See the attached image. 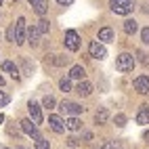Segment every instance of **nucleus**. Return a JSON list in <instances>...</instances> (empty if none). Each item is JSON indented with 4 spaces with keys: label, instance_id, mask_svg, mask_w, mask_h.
<instances>
[{
    "label": "nucleus",
    "instance_id": "nucleus-21",
    "mask_svg": "<svg viewBox=\"0 0 149 149\" xmlns=\"http://www.w3.org/2000/svg\"><path fill=\"white\" fill-rule=\"evenodd\" d=\"M59 88H61L63 93H69L72 91V78H61V80H59Z\"/></svg>",
    "mask_w": 149,
    "mask_h": 149
},
{
    "label": "nucleus",
    "instance_id": "nucleus-41",
    "mask_svg": "<svg viewBox=\"0 0 149 149\" xmlns=\"http://www.w3.org/2000/svg\"><path fill=\"white\" fill-rule=\"evenodd\" d=\"M29 2H32V0H29Z\"/></svg>",
    "mask_w": 149,
    "mask_h": 149
},
{
    "label": "nucleus",
    "instance_id": "nucleus-9",
    "mask_svg": "<svg viewBox=\"0 0 149 149\" xmlns=\"http://www.w3.org/2000/svg\"><path fill=\"white\" fill-rule=\"evenodd\" d=\"M27 109H29V118H32L36 124H42V109H40V105L34 103V101H29Z\"/></svg>",
    "mask_w": 149,
    "mask_h": 149
},
{
    "label": "nucleus",
    "instance_id": "nucleus-17",
    "mask_svg": "<svg viewBox=\"0 0 149 149\" xmlns=\"http://www.w3.org/2000/svg\"><path fill=\"white\" fill-rule=\"evenodd\" d=\"M136 29H139V25H136L134 19H126V21H124V32H126L128 36H134Z\"/></svg>",
    "mask_w": 149,
    "mask_h": 149
},
{
    "label": "nucleus",
    "instance_id": "nucleus-25",
    "mask_svg": "<svg viewBox=\"0 0 149 149\" xmlns=\"http://www.w3.org/2000/svg\"><path fill=\"white\" fill-rule=\"evenodd\" d=\"M38 29L42 32V36L48 34V21H46V19H40V21H38Z\"/></svg>",
    "mask_w": 149,
    "mask_h": 149
},
{
    "label": "nucleus",
    "instance_id": "nucleus-32",
    "mask_svg": "<svg viewBox=\"0 0 149 149\" xmlns=\"http://www.w3.org/2000/svg\"><path fill=\"white\" fill-rule=\"evenodd\" d=\"M78 143H80V141H78V139H74V136L67 139V145H69V147H78Z\"/></svg>",
    "mask_w": 149,
    "mask_h": 149
},
{
    "label": "nucleus",
    "instance_id": "nucleus-3",
    "mask_svg": "<svg viewBox=\"0 0 149 149\" xmlns=\"http://www.w3.org/2000/svg\"><path fill=\"white\" fill-rule=\"evenodd\" d=\"M63 44H65L67 51L76 53L78 48H80V36H78V32H74V29H67V32H65V40H63Z\"/></svg>",
    "mask_w": 149,
    "mask_h": 149
},
{
    "label": "nucleus",
    "instance_id": "nucleus-14",
    "mask_svg": "<svg viewBox=\"0 0 149 149\" xmlns=\"http://www.w3.org/2000/svg\"><path fill=\"white\" fill-rule=\"evenodd\" d=\"M84 76H86V72H84L82 65H74L72 72H69V78H72V80H84Z\"/></svg>",
    "mask_w": 149,
    "mask_h": 149
},
{
    "label": "nucleus",
    "instance_id": "nucleus-31",
    "mask_svg": "<svg viewBox=\"0 0 149 149\" xmlns=\"http://www.w3.org/2000/svg\"><path fill=\"white\" fill-rule=\"evenodd\" d=\"M23 69H25V74L29 76V74H32V69H34V65H29V61H23Z\"/></svg>",
    "mask_w": 149,
    "mask_h": 149
},
{
    "label": "nucleus",
    "instance_id": "nucleus-39",
    "mask_svg": "<svg viewBox=\"0 0 149 149\" xmlns=\"http://www.w3.org/2000/svg\"><path fill=\"white\" fill-rule=\"evenodd\" d=\"M2 2H4V0H0V6H2Z\"/></svg>",
    "mask_w": 149,
    "mask_h": 149
},
{
    "label": "nucleus",
    "instance_id": "nucleus-38",
    "mask_svg": "<svg viewBox=\"0 0 149 149\" xmlns=\"http://www.w3.org/2000/svg\"><path fill=\"white\" fill-rule=\"evenodd\" d=\"M2 122H4V116H2V113H0V124H2Z\"/></svg>",
    "mask_w": 149,
    "mask_h": 149
},
{
    "label": "nucleus",
    "instance_id": "nucleus-37",
    "mask_svg": "<svg viewBox=\"0 0 149 149\" xmlns=\"http://www.w3.org/2000/svg\"><path fill=\"white\" fill-rule=\"evenodd\" d=\"M0 86H4V78L2 76H0Z\"/></svg>",
    "mask_w": 149,
    "mask_h": 149
},
{
    "label": "nucleus",
    "instance_id": "nucleus-2",
    "mask_svg": "<svg viewBox=\"0 0 149 149\" xmlns=\"http://www.w3.org/2000/svg\"><path fill=\"white\" fill-rule=\"evenodd\" d=\"M132 67H134V57L130 53H122L116 59V69L118 72H132Z\"/></svg>",
    "mask_w": 149,
    "mask_h": 149
},
{
    "label": "nucleus",
    "instance_id": "nucleus-10",
    "mask_svg": "<svg viewBox=\"0 0 149 149\" xmlns=\"http://www.w3.org/2000/svg\"><path fill=\"white\" fill-rule=\"evenodd\" d=\"M48 126H51L55 132H59V134L65 132V122L59 116H48Z\"/></svg>",
    "mask_w": 149,
    "mask_h": 149
},
{
    "label": "nucleus",
    "instance_id": "nucleus-29",
    "mask_svg": "<svg viewBox=\"0 0 149 149\" xmlns=\"http://www.w3.org/2000/svg\"><path fill=\"white\" fill-rule=\"evenodd\" d=\"M116 124H118V126H124V124H126V116H124V113H118V116H116Z\"/></svg>",
    "mask_w": 149,
    "mask_h": 149
},
{
    "label": "nucleus",
    "instance_id": "nucleus-36",
    "mask_svg": "<svg viewBox=\"0 0 149 149\" xmlns=\"http://www.w3.org/2000/svg\"><path fill=\"white\" fill-rule=\"evenodd\" d=\"M143 139H145V141H147V143H149V130H147V132H145V134H143Z\"/></svg>",
    "mask_w": 149,
    "mask_h": 149
},
{
    "label": "nucleus",
    "instance_id": "nucleus-23",
    "mask_svg": "<svg viewBox=\"0 0 149 149\" xmlns=\"http://www.w3.org/2000/svg\"><path fill=\"white\" fill-rule=\"evenodd\" d=\"M55 57H57V59H51L55 65H67V63H69V57H65V55H55Z\"/></svg>",
    "mask_w": 149,
    "mask_h": 149
},
{
    "label": "nucleus",
    "instance_id": "nucleus-24",
    "mask_svg": "<svg viewBox=\"0 0 149 149\" xmlns=\"http://www.w3.org/2000/svg\"><path fill=\"white\" fill-rule=\"evenodd\" d=\"M36 149H51V145H48V141H44L42 136L36 139Z\"/></svg>",
    "mask_w": 149,
    "mask_h": 149
},
{
    "label": "nucleus",
    "instance_id": "nucleus-15",
    "mask_svg": "<svg viewBox=\"0 0 149 149\" xmlns=\"http://www.w3.org/2000/svg\"><path fill=\"white\" fill-rule=\"evenodd\" d=\"M2 72H8L15 80L19 78V69H17V65H15L13 61H2Z\"/></svg>",
    "mask_w": 149,
    "mask_h": 149
},
{
    "label": "nucleus",
    "instance_id": "nucleus-6",
    "mask_svg": "<svg viewBox=\"0 0 149 149\" xmlns=\"http://www.w3.org/2000/svg\"><path fill=\"white\" fill-rule=\"evenodd\" d=\"M59 109H61L63 113H69V116H78V113L84 111V107L78 105V103H74V101H63L61 105H59Z\"/></svg>",
    "mask_w": 149,
    "mask_h": 149
},
{
    "label": "nucleus",
    "instance_id": "nucleus-5",
    "mask_svg": "<svg viewBox=\"0 0 149 149\" xmlns=\"http://www.w3.org/2000/svg\"><path fill=\"white\" fill-rule=\"evenodd\" d=\"M23 42H25V19L19 17L17 23H15V44L21 46Z\"/></svg>",
    "mask_w": 149,
    "mask_h": 149
},
{
    "label": "nucleus",
    "instance_id": "nucleus-35",
    "mask_svg": "<svg viewBox=\"0 0 149 149\" xmlns=\"http://www.w3.org/2000/svg\"><path fill=\"white\" fill-rule=\"evenodd\" d=\"M57 2H59V4H63V6H69V4L74 2V0H57Z\"/></svg>",
    "mask_w": 149,
    "mask_h": 149
},
{
    "label": "nucleus",
    "instance_id": "nucleus-7",
    "mask_svg": "<svg viewBox=\"0 0 149 149\" xmlns=\"http://www.w3.org/2000/svg\"><path fill=\"white\" fill-rule=\"evenodd\" d=\"M134 91L136 93H141V95H147L149 93V76H139L134 78Z\"/></svg>",
    "mask_w": 149,
    "mask_h": 149
},
{
    "label": "nucleus",
    "instance_id": "nucleus-1",
    "mask_svg": "<svg viewBox=\"0 0 149 149\" xmlns=\"http://www.w3.org/2000/svg\"><path fill=\"white\" fill-rule=\"evenodd\" d=\"M109 6L116 15H128L132 13V8L136 6L134 0H109Z\"/></svg>",
    "mask_w": 149,
    "mask_h": 149
},
{
    "label": "nucleus",
    "instance_id": "nucleus-30",
    "mask_svg": "<svg viewBox=\"0 0 149 149\" xmlns=\"http://www.w3.org/2000/svg\"><path fill=\"white\" fill-rule=\"evenodd\" d=\"M103 149H122V147L118 145L116 141H109V143H105V147H103Z\"/></svg>",
    "mask_w": 149,
    "mask_h": 149
},
{
    "label": "nucleus",
    "instance_id": "nucleus-4",
    "mask_svg": "<svg viewBox=\"0 0 149 149\" xmlns=\"http://www.w3.org/2000/svg\"><path fill=\"white\" fill-rule=\"evenodd\" d=\"M88 53H91L93 59H105L107 57V51H105V46L101 44V40H93L91 44H88Z\"/></svg>",
    "mask_w": 149,
    "mask_h": 149
},
{
    "label": "nucleus",
    "instance_id": "nucleus-33",
    "mask_svg": "<svg viewBox=\"0 0 149 149\" xmlns=\"http://www.w3.org/2000/svg\"><path fill=\"white\" fill-rule=\"evenodd\" d=\"M139 57H141V63H143V65H149V57H147V55L139 53Z\"/></svg>",
    "mask_w": 149,
    "mask_h": 149
},
{
    "label": "nucleus",
    "instance_id": "nucleus-8",
    "mask_svg": "<svg viewBox=\"0 0 149 149\" xmlns=\"http://www.w3.org/2000/svg\"><path fill=\"white\" fill-rule=\"evenodd\" d=\"M21 130L25 134H29V136H34V139L40 136V132H38V128H36V122L32 118H29V120H21Z\"/></svg>",
    "mask_w": 149,
    "mask_h": 149
},
{
    "label": "nucleus",
    "instance_id": "nucleus-19",
    "mask_svg": "<svg viewBox=\"0 0 149 149\" xmlns=\"http://www.w3.org/2000/svg\"><path fill=\"white\" fill-rule=\"evenodd\" d=\"M107 120H109V113H107V109H103V107H101V109H99V111L95 113V122H97V124H105Z\"/></svg>",
    "mask_w": 149,
    "mask_h": 149
},
{
    "label": "nucleus",
    "instance_id": "nucleus-27",
    "mask_svg": "<svg viewBox=\"0 0 149 149\" xmlns=\"http://www.w3.org/2000/svg\"><path fill=\"white\" fill-rule=\"evenodd\" d=\"M6 40H11V42H15V23L6 29Z\"/></svg>",
    "mask_w": 149,
    "mask_h": 149
},
{
    "label": "nucleus",
    "instance_id": "nucleus-22",
    "mask_svg": "<svg viewBox=\"0 0 149 149\" xmlns=\"http://www.w3.org/2000/svg\"><path fill=\"white\" fill-rule=\"evenodd\" d=\"M42 105H44L46 109H53V107L57 105V101H55V97H51V95H46V97L42 99Z\"/></svg>",
    "mask_w": 149,
    "mask_h": 149
},
{
    "label": "nucleus",
    "instance_id": "nucleus-26",
    "mask_svg": "<svg viewBox=\"0 0 149 149\" xmlns=\"http://www.w3.org/2000/svg\"><path fill=\"white\" fill-rule=\"evenodd\" d=\"M141 40H143V44H149V27L141 29Z\"/></svg>",
    "mask_w": 149,
    "mask_h": 149
},
{
    "label": "nucleus",
    "instance_id": "nucleus-16",
    "mask_svg": "<svg viewBox=\"0 0 149 149\" xmlns=\"http://www.w3.org/2000/svg\"><path fill=\"white\" fill-rule=\"evenodd\" d=\"M99 40H101V42H111V40H113V29H111V27L99 29Z\"/></svg>",
    "mask_w": 149,
    "mask_h": 149
},
{
    "label": "nucleus",
    "instance_id": "nucleus-28",
    "mask_svg": "<svg viewBox=\"0 0 149 149\" xmlns=\"http://www.w3.org/2000/svg\"><path fill=\"white\" fill-rule=\"evenodd\" d=\"M8 101H11V99H8V95L6 93H2V91H0V107H4Z\"/></svg>",
    "mask_w": 149,
    "mask_h": 149
},
{
    "label": "nucleus",
    "instance_id": "nucleus-40",
    "mask_svg": "<svg viewBox=\"0 0 149 149\" xmlns=\"http://www.w3.org/2000/svg\"><path fill=\"white\" fill-rule=\"evenodd\" d=\"M19 149H25V147H19Z\"/></svg>",
    "mask_w": 149,
    "mask_h": 149
},
{
    "label": "nucleus",
    "instance_id": "nucleus-34",
    "mask_svg": "<svg viewBox=\"0 0 149 149\" xmlns=\"http://www.w3.org/2000/svg\"><path fill=\"white\" fill-rule=\"evenodd\" d=\"M82 139H84V141H91V139H93V132H82Z\"/></svg>",
    "mask_w": 149,
    "mask_h": 149
},
{
    "label": "nucleus",
    "instance_id": "nucleus-13",
    "mask_svg": "<svg viewBox=\"0 0 149 149\" xmlns=\"http://www.w3.org/2000/svg\"><path fill=\"white\" fill-rule=\"evenodd\" d=\"M32 6H34V11L40 15V17H44V15H46V11H48L46 0H32Z\"/></svg>",
    "mask_w": 149,
    "mask_h": 149
},
{
    "label": "nucleus",
    "instance_id": "nucleus-20",
    "mask_svg": "<svg viewBox=\"0 0 149 149\" xmlns=\"http://www.w3.org/2000/svg\"><path fill=\"white\" fill-rule=\"evenodd\" d=\"M80 124H82V122L74 116V118H69V120L65 122V128H67V130H80Z\"/></svg>",
    "mask_w": 149,
    "mask_h": 149
},
{
    "label": "nucleus",
    "instance_id": "nucleus-11",
    "mask_svg": "<svg viewBox=\"0 0 149 149\" xmlns=\"http://www.w3.org/2000/svg\"><path fill=\"white\" fill-rule=\"evenodd\" d=\"M40 36H42V32L38 29V25H32L27 29V38H29V44H32V46H38V42H40L38 38H40Z\"/></svg>",
    "mask_w": 149,
    "mask_h": 149
},
{
    "label": "nucleus",
    "instance_id": "nucleus-12",
    "mask_svg": "<svg viewBox=\"0 0 149 149\" xmlns=\"http://www.w3.org/2000/svg\"><path fill=\"white\" fill-rule=\"evenodd\" d=\"M76 93L80 95V97H88V95L93 93V84L86 82V80H80V84H78V88H76Z\"/></svg>",
    "mask_w": 149,
    "mask_h": 149
},
{
    "label": "nucleus",
    "instance_id": "nucleus-18",
    "mask_svg": "<svg viewBox=\"0 0 149 149\" xmlns=\"http://www.w3.org/2000/svg\"><path fill=\"white\" fill-rule=\"evenodd\" d=\"M136 124H149V109H147V105H143L141 111L136 113Z\"/></svg>",
    "mask_w": 149,
    "mask_h": 149
}]
</instances>
